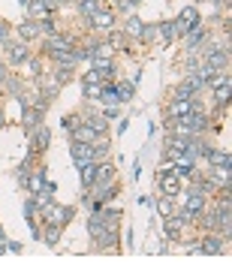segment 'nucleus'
Segmentation results:
<instances>
[{"label": "nucleus", "instance_id": "obj_1", "mask_svg": "<svg viewBox=\"0 0 232 271\" xmlns=\"http://www.w3.org/2000/svg\"><path fill=\"white\" fill-rule=\"evenodd\" d=\"M69 217H73V211H69V208H61V205H45V208H42V220H45V223L63 226Z\"/></svg>", "mask_w": 232, "mask_h": 271}, {"label": "nucleus", "instance_id": "obj_2", "mask_svg": "<svg viewBox=\"0 0 232 271\" xmlns=\"http://www.w3.org/2000/svg\"><path fill=\"white\" fill-rule=\"evenodd\" d=\"M193 24H199V12H196V6H187V9H181V15L175 18V30H178V36H181V33H187Z\"/></svg>", "mask_w": 232, "mask_h": 271}, {"label": "nucleus", "instance_id": "obj_3", "mask_svg": "<svg viewBox=\"0 0 232 271\" xmlns=\"http://www.w3.org/2000/svg\"><path fill=\"white\" fill-rule=\"evenodd\" d=\"M202 84H205V82H202L199 76H190L184 84H178V87H175V100H193L196 94H199V87H202Z\"/></svg>", "mask_w": 232, "mask_h": 271}, {"label": "nucleus", "instance_id": "obj_4", "mask_svg": "<svg viewBox=\"0 0 232 271\" xmlns=\"http://www.w3.org/2000/svg\"><path fill=\"white\" fill-rule=\"evenodd\" d=\"M196 108H199V103H193V100H172L169 115H172L175 121H181V118H187L190 112H196Z\"/></svg>", "mask_w": 232, "mask_h": 271}, {"label": "nucleus", "instance_id": "obj_5", "mask_svg": "<svg viewBox=\"0 0 232 271\" xmlns=\"http://www.w3.org/2000/svg\"><path fill=\"white\" fill-rule=\"evenodd\" d=\"M87 21H91V27H94V30H112L115 15H112L109 9H100V12H94L91 18H87Z\"/></svg>", "mask_w": 232, "mask_h": 271}, {"label": "nucleus", "instance_id": "obj_6", "mask_svg": "<svg viewBox=\"0 0 232 271\" xmlns=\"http://www.w3.org/2000/svg\"><path fill=\"white\" fill-rule=\"evenodd\" d=\"M94 145V142H91ZM87 142H73V160H76V166H82V163H91L94 160V148Z\"/></svg>", "mask_w": 232, "mask_h": 271}, {"label": "nucleus", "instance_id": "obj_7", "mask_svg": "<svg viewBox=\"0 0 232 271\" xmlns=\"http://www.w3.org/2000/svg\"><path fill=\"white\" fill-rule=\"evenodd\" d=\"M48 54H58V51H73V40L69 36H58V33H51L48 36V42H45Z\"/></svg>", "mask_w": 232, "mask_h": 271}, {"label": "nucleus", "instance_id": "obj_8", "mask_svg": "<svg viewBox=\"0 0 232 271\" xmlns=\"http://www.w3.org/2000/svg\"><path fill=\"white\" fill-rule=\"evenodd\" d=\"M208 66L211 69H226L229 66V51L226 48H208Z\"/></svg>", "mask_w": 232, "mask_h": 271}, {"label": "nucleus", "instance_id": "obj_9", "mask_svg": "<svg viewBox=\"0 0 232 271\" xmlns=\"http://www.w3.org/2000/svg\"><path fill=\"white\" fill-rule=\"evenodd\" d=\"M202 208H205V196H202L199 190H196V193H193V196L187 199V208H184V211H187V214L193 217V220H199V214H202Z\"/></svg>", "mask_w": 232, "mask_h": 271}, {"label": "nucleus", "instance_id": "obj_10", "mask_svg": "<svg viewBox=\"0 0 232 271\" xmlns=\"http://www.w3.org/2000/svg\"><path fill=\"white\" fill-rule=\"evenodd\" d=\"M160 187H163V193L166 196H175V193H181V178L178 175H160Z\"/></svg>", "mask_w": 232, "mask_h": 271}, {"label": "nucleus", "instance_id": "obj_11", "mask_svg": "<svg viewBox=\"0 0 232 271\" xmlns=\"http://www.w3.org/2000/svg\"><path fill=\"white\" fill-rule=\"evenodd\" d=\"M9 48V61L12 63H24V61H30V48L24 45V42H15V45H6Z\"/></svg>", "mask_w": 232, "mask_h": 271}, {"label": "nucleus", "instance_id": "obj_12", "mask_svg": "<svg viewBox=\"0 0 232 271\" xmlns=\"http://www.w3.org/2000/svg\"><path fill=\"white\" fill-rule=\"evenodd\" d=\"M100 136L91 130V126H87V124H79V126H73V142H87V145H91V142H97Z\"/></svg>", "mask_w": 232, "mask_h": 271}, {"label": "nucleus", "instance_id": "obj_13", "mask_svg": "<svg viewBox=\"0 0 232 271\" xmlns=\"http://www.w3.org/2000/svg\"><path fill=\"white\" fill-rule=\"evenodd\" d=\"M205 157H208V163L211 166H223V169H229L232 166V157H229V151H205Z\"/></svg>", "mask_w": 232, "mask_h": 271}, {"label": "nucleus", "instance_id": "obj_14", "mask_svg": "<svg viewBox=\"0 0 232 271\" xmlns=\"http://www.w3.org/2000/svg\"><path fill=\"white\" fill-rule=\"evenodd\" d=\"M82 184H84V190H91L94 187V178H97V163L91 160V163H82Z\"/></svg>", "mask_w": 232, "mask_h": 271}, {"label": "nucleus", "instance_id": "obj_15", "mask_svg": "<svg viewBox=\"0 0 232 271\" xmlns=\"http://www.w3.org/2000/svg\"><path fill=\"white\" fill-rule=\"evenodd\" d=\"M199 250H202V253H214V256H217V253L226 250V241L217 238V235H211V238H205V244H199Z\"/></svg>", "mask_w": 232, "mask_h": 271}, {"label": "nucleus", "instance_id": "obj_16", "mask_svg": "<svg viewBox=\"0 0 232 271\" xmlns=\"http://www.w3.org/2000/svg\"><path fill=\"white\" fill-rule=\"evenodd\" d=\"M112 175H115V166H109V163H103V166H100V163H97V184H100V190H103V184H109V181H112Z\"/></svg>", "mask_w": 232, "mask_h": 271}, {"label": "nucleus", "instance_id": "obj_17", "mask_svg": "<svg viewBox=\"0 0 232 271\" xmlns=\"http://www.w3.org/2000/svg\"><path fill=\"white\" fill-rule=\"evenodd\" d=\"M115 94H118V103H127L136 94V84L133 82H121V84H115Z\"/></svg>", "mask_w": 232, "mask_h": 271}, {"label": "nucleus", "instance_id": "obj_18", "mask_svg": "<svg viewBox=\"0 0 232 271\" xmlns=\"http://www.w3.org/2000/svg\"><path fill=\"white\" fill-rule=\"evenodd\" d=\"M157 211H160V217H172V211H175V196H166V193H163V199L157 202Z\"/></svg>", "mask_w": 232, "mask_h": 271}, {"label": "nucleus", "instance_id": "obj_19", "mask_svg": "<svg viewBox=\"0 0 232 271\" xmlns=\"http://www.w3.org/2000/svg\"><path fill=\"white\" fill-rule=\"evenodd\" d=\"M84 124H87V126H91V130H94L97 136H103V133H105V126H109V121H105L103 115H91V118H87Z\"/></svg>", "mask_w": 232, "mask_h": 271}, {"label": "nucleus", "instance_id": "obj_20", "mask_svg": "<svg viewBox=\"0 0 232 271\" xmlns=\"http://www.w3.org/2000/svg\"><path fill=\"white\" fill-rule=\"evenodd\" d=\"M202 40H205V27H202V24H193V27L187 30V42H190V48L199 45Z\"/></svg>", "mask_w": 232, "mask_h": 271}, {"label": "nucleus", "instance_id": "obj_21", "mask_svg": "<svg viewBox=\"0 0 232 271\" xmlns=\"http://www.w3.org/2000/svg\"><path fill=\"white\" fill-rule=\"evenodd\" d=\"M19 33H21V40H33V36L40 33V24L37 21H24V24H19Z\"/></svg>", "mask_w": 232, "mask_h": 271}, {"label": "nucleus", "instance_id": "obj_22", "mask_svg": "<svg viewBox=\"0 0 232 271\" xmlns=\"http://www.w3.org/2000/svg\"><path fill=\"white\" fill-rule=\"evenodd\" d=\"M84 97L87 100H100L103 97V84L100 82H84Z\"/></svg>", "mask_w": 232, "mask_h": 271}, {"label": "nucleus", "instance_id": "obj_23", "mask_svg": "<svg viewBox=\"0 0 232 271\" xmlns=\"http://www.w3.org/2000/svg\"><path fill=\"white\" fill-rule=\"evenodd\" d=\"M48 130H45V126H40V130H37V139H33V148H37V151H45L48 148Z\"/></svg>", "mask_w": 232, "mask_h": 271}, {"label": "nucleus", "instance_id": "obj_24", "mask_svg": "<svg viewBox=\"0 0 232 271\" xmlns=\"http://www.w3.org/2000/svg\"><path fill=\"white\" fill-rule=\"evenodd\" d=\"M214 100H217L220 105H226V103H229V82H223V84L214 87Z\"/></svg>", "mask_w": 232, "mask_h": 271}, {"label": "nucleus", "instance_id": "obj_25", "mask_svg": "<svg viewBox=\"0 0 232 271\" xmlns=\"http://www.w3.org/2000/svg\"><path fill=\"white\" fill-rule=\"evenodd\" d=\"M157 30L163 33V40H166V42H172L175 36H178V30H175V21H163V24H160Z\"/></svg>", "mask_w": 232, "mask_h": 271}, {"label": "nucleus", "instance_id": "obj_26", "mask_svg": "<svg viewBox=\"0 0 232 271\" xmlns=\"http://www.w3.org/2000/svg\"><path fill=\"white\" fill-rule=\"evenodd\" d=\"M105 45H109V48H121V51H127V48H124V45H127V33H112Z\"/></svg>", "mask_w": 232, "mask_h": 271}, {"label": "nucleus", "instance_id": "obj_27", "mask_svg": "<svg viewBox=\"0 0 232 271\" xmlns=\"http://www.w3.org/2000/svg\"><path fill=\"white\" fill-rule=\"evenodd\" d=\"M124 33L139 36V33H142V21H139V18H127V27H124Z\"/></svg>", "mask_w": 232, "mask_h": 271}, {"label": "nucleus", "instance_id": "obj_28", "mask_svg": "<svg viewBox=\"0 0 232 271\" xmlns=\"http://www.w3.org/2000/svg\"><path fill=\"white\" fill-rule=\"evenodd\" d=\"M40 115H42V112H37V108H24V121H27V126H37V124H40Z\"/></svg>", "mask_w": 232, "mask_h": 271}, {"label": "nucleus", "instance_id": "obj_29", "mask_svg": "<svg viewBox=\"0 0 232 271\" xmlns=\"http://www.w3.org/2000/svg\"><path fill=\"white\" fill-rule=\"evenodd\" d=\"M94 148V163H100L105 154H109V142H103V145H91Z\"/></svg>", "mask_w": 232, "mask_h": 271}, {"label": "nucleus", "instance_id": "obj_30", "mask_svg": "<svg viewBox=\"0 0 232 271\" xmlns=\"http://www.w3.org/2000/svg\"><path fill=\"white\" fill-rule=\"evenodd\" d=\"M61 238V232H58V226L55 223H48V229H45V244H55Z\"/></svg>", "mask_w": 232, "mask_h": 271}, {"label": "nucleus", "instance_id": "obj_31", "mask_svg": "<svg viewBox=\"0 0 232 271\" xmlns=\"http://www.w3.org/2000/svg\"><path fill=\"white\" fill-rule=\"evenodd\" d=\"M157 33H160V30H157L154 24H151V27H145V24H142V33H139V36H142L145 42H151V40H157Z\"/></svg>", "mask_w": 232, "mask_h": 271}, {"label": "nucleus", "instance_id": "obj_32", "mask_svg": "<svg viewBox=\"0 0 232 271\" xmlns=\"http://www.w3.org/2000/svg\"><path fill=\"white\" fill-rule=\"evenodd\" d=\"M42 184H45V175H42V169H37V175H33V181H30V190L37 193V190H40Z\"/></svg>", "mask_w": 232, "mask_h": 271}, {"label": "nucleus", "instance_id": "obj_33", "mask_svg": "<svg viewBox=\"0 0 232 271\" xmlns=\"http://www.w3.org/2000/svg\"><path fill=\"white\" fill-rule=\"evenodd\" d=\"M40 30H45V33L51 36V33H58V24L51 21V18H42V21H40Z\"/></svg>", "mask_w": 232, "mask_h": 271}, {"label": "nucleus", "instance_id": "obj_34", "mask_svg": "<svg viewBox=\"0 0 232 271\" xmlns=\"http://www.w3.org/2000/svg\"><path fill=\"white\" fill-rule=\"evenodd\" d=\"M24 214H27V223L33 220V217H37V202H33V199H27V205H24Z\"/></svg>", "mask_w": 232, "mask_h": 271}, {"label": "nucleus", "instance_id": "obj_35", "mask_svg": "<svg viewBox=\"0 0 232 271\" xmlns=\"http://www.w3.org/2000/svg\"><path fill=\"white\" fill-rule=\"evenodd\" d=\"M202 226H205V229H214V226H217V214H208V217H202Z\"/></svg>", "mask_w": 232, "mask_h": 271}, {"label": "nucleus", "instance_id": "obj_36", "mask_svg": "<svg viewBox=\"0 0 232 271\" xmlns=\"http://www.w3.org/2000/svg\"><path fill=\"white\" fill-rule=\"evenodd\" d=\"M6 36H9V27L6 21H0V45H6Z\"/></svg>", "mask_w": 232, "mask_h": 271}, {"label": "nucleus", "instance_id": "obj_37", "mask_svg": "<svg viewBox=\"0 0 232 271\" xmlns=\"http://www.w3.org/2000/svg\"><path fill=\"white\" fill-rule=\"evenodd\" d=\"M84 82H103V79H100L97 69H91V72H84Z\"/></svg>", "mask_w": 232, "mask_h": 271}, {"label": "nucleus", "instance_id": "obj_38", "mask_svg": "<svg viewBox=\"0 0 232 271\" xmlns=\"http://www.w3.org/2000/svg\"><path fill=\"white\" fill-rule=\"evenodd\" d=\"M30 76H40V61H30Z\"/></svg>", "mask_w": 232, "mask_h": 271}, {"label": "nucleus", "instance_id": "obj_39", "mask_svg": "<svg viewBox=\"0 0 232 271\" xmlns=\"http://www.w3.org/2000/svg\"><path fill=\"white\" fill-rule=\"evenodd\" d=\"M6 82V66H0V84Z\"/></svg>", "mask_w": 232, "mask_h": 271}, {"label": "nucleus", "instance_id": "obj_40", "mask_svg": "<svg viewBox=\"0 0 232 271\" xmlns=\"http://www.w3.org/2000/svg\"><path fill=\"white\" fill-rule=\"evenodd\" d=\"M91 3H97V6L103 9V6H105V0H91Z\"/></svg>", "mask_w": 232, "mask_h": 271}, {"label": "nucleus", "instance_id": "obj_41", "mask_svg": "<svg viewBox=\"0 0 232 271\" xmlns=\"http://www.w3.org/2000/svg\"><path fill=\"white\" fill-rule=\"evenodd\" d=\"M0 126H3V112H0Z\"/></svg>", "mask_w": 232, "mask_h": 271}]
</instances>
